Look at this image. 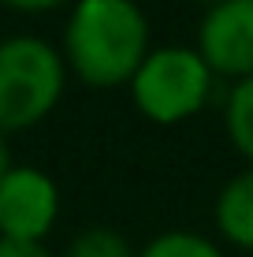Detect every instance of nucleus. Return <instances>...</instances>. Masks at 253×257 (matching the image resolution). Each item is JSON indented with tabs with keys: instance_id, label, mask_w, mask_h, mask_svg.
Returning a JSON list of instances; mask_svg holds the SVG:
<instances>
[{
	"instance_id": "f257e3e1",
	"label": "nucleus",
	"mask_w": 253,
	"mask_h": 257,
	"mask_svg": "<svg viewBox=\"0 0 253 257\" xmlns=\"http://www.w3.org/2000/svg\"><path fill=\"white\" fill-rule=\"evenodd\" d=\"M67 64L90 86H130L149 56V19L134 0H78L64 30Z\"/></svg>"
},
{
	"instance_id": "f03ea898",
	"label": "nucleus",
	"mask_w": 253,
	"mask_h": 257,
	"mask_svg": "<svg viewBox=\"0 0 253 257\" xmlns=\"http://www.w3.org/2000/svg\"><path fill=\"white\" fill-rule=\"evenodd\" d=\"M64 93V60L45 38L0 41V135L34 127Z\"/></svg>"
},
{
	"instance_id": "7ed1b4c3",
	"label": "nucleus",
	"mask_w": 253,
	"mask_h": 257,
	"mask_svg": "<svg viewBox=\"0 0 253 257\" xmlns=\"http://www.w3.org/2000/svg\"><path fill=\"white\" fill-rule=\"evenodd\" d=\"M212 82L216 75L208 71L197 49L168 45L145 56V64L130 78V93L138 112L153 123H182L208 104Z\"/></svg>"
},
{
	"instance_id": "20e7f679",
	"label": "nucleus",
	"mask_w": 253,
	"mask_h": 257,
	"mask_svg": "<svg viewBox=\"0 0 253 257\" xmlns=\"http://www.w3.org/2000/svg\"><path fill=\"white\" fill-rule=\"evenodd\" d=\"M197 52L216 78H253V0H220L197 26Z\"/></svg>"
},
{
	"instance_id": "39448f33",
	"label": "nucleus",
	"mask_w": 253,
	"mask_h": 257,
	"mask_svg": "<svg viewBox=\"0 0 253 257\" xmlns=\"http://www.w3.org/2000/svg\"><path fill=\"white\" fill-rule=\"evenodd\" d=\"M60 190L38 168H12L0 183V238L41 242L56 224Z\"/></svg>"
},
{
	"instance_id": "423d86ee",
	"label": "nucleus",
	"mask_w": 253,
	"mask_h": 257,
	"mask_svg": "<svg viewBox=\"0 0 253 257\" xmlns=\"http://www.w3.org/2000/svg\"><path fill=\"white\" fill-rule=\"evenodd\" d=\"M216 227L227 242L253 250V168L231 175L216 198Z\"/></svg>"
},
{
	"instance_id": "0eeeda50",
	"label": "nucleus",
	"mask_w": 253,
	"mask_h": 257,
	"mask_svg": "<svg viewBox=\"0 0 253 257\" xmlns=\"http://www.w3.org/2000/svg\"><path fill=\"white\" fill-rule=\"evenodd\" d=\"M223 123H227V138L253 168V78L231 86L227 101H223Z\"/></svg>"
},
{
	"instance_id": "6e6552de",
	"label": "nucleus",
	"mask_w": 253,
	"mask_h": 257,
	"mask_svg": "<svg viewBox=\"0 0 253 257\" xmlns=\"http://www.w3.org/2000/svg\"><path fill=\"white\" fill-rule=\"evenodd\" d=\"M138 257H223V250L197 231H164Z\"/></svg>"
},
{
	"instance_id": "1a4fd4ad",
	"label": "nucleus",
	"mask_w": 253,
	"mask_h": 257,
	"mask_svg": "<svg viewBox=\"0 0 253 257\" xmlns=\"http://www.w3.org/2000/svg\"><path fill=\"white\" fill-rule=\"evenodd\" d=\"M67 257H138L134 246L112 227H86L71 238Z\"/></svg>"
},
{
	"instance_id": "9d476101",
	"label": "nucleus",
	"mask_w": 253,
	"mask_h": 257,
	"mask_svg": "<svg viewBox=\"0 0 253 257\" xmlns=\"http://www.w3.org/2000/svg\"><path fill=\"white\" fill-rule=\"evenodd\" d=\"M0 257H52L41 242H12V238H0Z\"/></svg>"
},
{
	"instance_id": "9b49d317",
	"label": "nucleus",
	"mask_w": 253,
	"mask_h": 257,
	"mask_svg": "<svg viewBox=\"0 0 253 257\" xmlns=\"http://www.w3.org/2000/svg\"><path fill=\"white\" fill-rule=\"evenodd\" d=\"M15 12H49V8H60L64 0H4Z\"/></svg>"
},
{
	"instance_id": "f8f14e48",
	"label": "nucleus",
	"mask_w": 253,
	"mask_h": 257,
	"mask_svg": "<svg viewBox=\"0 0 253 257\" xmlns=\"http://www.w3.org/2000/svg\"><path fill=\"white\" fill-rule=\"evenodd\" d=\"M12 172V149H8L4 135H0V183H4V175Z\"/></svg>"
},
{
	"instance_id": "ddd939ff",
	"label": "nucleus",
	"mask_w": 253,
	"mask_h": 257,
	"mask_svg": "<svg viewBox=\"0 0 253 257\" xmlns=\"http://www.w3.org/2000/svg\"><path fill=\"white\" fill-rule=\"evenodd\" d=\"M205 4H208V8H216V4H220V0H205Z\"/></svg>"
}]
</instances>
